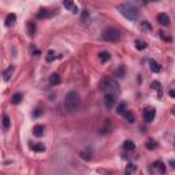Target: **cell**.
Instances as JSON below:
<instances>
[{"instance_id": "4fadbf2b", "label": "cell", "mask_w": 175, "mask_h": 175, "mask_svg": "<svg viewBox=\"0 0 175 175\" xmlns=\"http://www.w3.org/2000/svg\"><path fill=\"white\" fill-rule=\"evenodd\" d=\"M17 22V15L15 14H8L6 18V26H14Z\"/></svg>"}, {"instance_id": "f1b7e54d", "label": "cell", "mask_w": 175, "mask_h": 175, "mask_svg": "<svg viewBox=\"0 0 175 175\" xmlns=\"http://www.w3.org/2000/svg\"><path fill=\"white\" fill-rule=\"evenodd\" d=\"M125 73H126L125 67H123V66H121V67L116 70V73H115V74L118 75V77H121V78H123V77H125Z\"/></svg>"}, {"instance_id": "277c9868", "label": "cell", "mask_w": 175, "mask_h": 175, "mask_svg": "<svg viewBox=\"0 0 175 175\" xmlns=\"http://www.w3.org/2000/svg\"><path fill=\"white\" fill-rule=\"evenodd\" d=\"M121 37H122V33L119 32L118 29H115V28H107L103 32V40H104V41L115 43V41L121 40Z\"/></svg>"}, {"instance_id": "d4e9b609", "label": "cell", "mask_w": 175, "mask_h": 175, "mask_svg": "<svg viewBox=\"0 0 175 175\" xmlns=\"http://www.w3.org/2000/svg\"><path fill=\"white\" fill-rule=\"evenodd\" d=\"M136 48L138 51H142L147 48V43H144V41H141V40H136Z\"/></svg>"}, {"instance_id": "1f68e13d", "label": "cell", "mask_w": 175, "mask_h": 175, "mask_svg": "<svg viewBox=\"0 0 175 175\" xmlns=\"http://www.w3.org/2000/svg\"><path fill=\"white\" fill-rule=\"evenodd\" d=\"M43 114V108H36V110H34V112H33V116H34V118H38L40 115Z\"/></svg>"}, {"instance_id": "ac0fdd59", "label": "cell", "mask_w": 175, "mask_h": 175, "mask_svg": "<svg viewBox=\"0 0 175 175\" xmlns=\"http://www.w3.org/2000/svg\"><path fill=\"white\" fill-rule=\"evenodd\" d=\"M123 116H125V119L129 122V123H134V122H136V116H134V114L130 112V111H126L125 114H123Z\"/></svg>"}, {"instance_id": "d6a6232c", "label": "cell", "mask_w": 175, "mask_h": 175, "mask_svg": "<svg viewBox=\"0 0 175 175\" xmlns=\"http://www.w3.org/2000/svg\"><path fill=\"white\" fill-rule=\"evenodd\" d=\"M147 148L148 149H153V148H156V142L152 141V139H149V141L147 142Z\"/></svg>"}, {"instance_id": "f546056e", "label": "cell", "mask_w": 175, "mask_h": 175, "mask_svg": "<svg viewBox=\"0 0 175 175\" xmlns=\"http://www.w3.org/2000/svg\"><path fill=\"white\" fill-rule=\"evenodd\" d=\"M150 88H152V89H155V90H157V92L160 93V88H161V85H160V82H157V81H153V82L150 84Z\"/></svg>"}, {"instance_id": "9a60e30c", "label": "cell", "mask_w": 175, "mask_h": 175, "mask_svg": "<svg viewBox=\"0 0 175 175\" xmlns=\"http://www.w3.org/2000/svg\"><path fill=\"white\" fill-rule=\"evenodd\" d=\"M29 148L32 150H36V152H44L45 150V147L43 144H29Z\"/></svg>"}, {"instance_id": "484cf974", "label": "cell", "mask_w": 175, "mask_h": 175, "mask_svg": "<svg viewBox=\"0 0 175 175\" xmlns=\"http://www.w3.org/2000/svg\"><path fill=\"white\" fill-rule=\"evenodd\" d=\"M55 57H56V54H55L54 51H48V54H46V62L48 63H51V62H54L55 60Z\"/></svg>"}, {"instance_id": "6da1fadb", "label": "cell", "mask_w": 175, "mask_h": 175, "mask_svg": "<svg viewBox=\"0 0 175 175\" xmlns=\"http://www.w3.org/2000/svg\"><path fill=\"white\" fill-rule=\"evenodd\" d=\"M118 10L126 19L129 21H136L138 18V8L134 6L133 3H125L118 6Z\"/></svg>"}, {"instance_id": "83f0119b", "label": "cell", "mask_w": 175, "mask_h": 175, "mask_svg": "<svg viewBox=\"0 0 175 175\" xmlns=\"http://www.w3.org/2000/svg\"><path fill=\"white\" fill-rule=\"evenodd\" d=\"M49 12L46 10H40V12L37 14V18H40V19H43V18H46V17H49Z\"/></svg>"}, {"instance_id": "e575fe53", "label": "cell", "mask_w": 175, "mask_h": 175, "mask_svg": "<svg viewBox=\"0 0 175 175\" xmlns=\"http://www.w3.org/2000/svg\"><path fill=\"white\" fill-rule=\"evenodd\" d=\"M168 94H170V97H172V99H175V89H171L170 92H168Z\"/></svg>"}, {"instance_id": "cb8c5ba5", "label": "cell", "mask_w": 175, "mask_h": 175, "mask_svg": "<svg viewBox=\"0 0 175 175\" xmlns=\"http://www.w3.org/2000/svg\"><path fill=\"white\" fill-rule=\"evenodd\" d=\"M79 156L82 157L84 160H90V159H92V153H90L89 150H82V152H81V153H79Z\"/></svg>"}, {"instance_id": "44dd1931", "label": "cell", "mask_w": 175, "mask_h": 175, "mask_svg": "<svg viewBox=\"0 0 175 175\" xmlns=\"http://www.w3.org/2000/svg\"><path fill=\"white\" fill-rule=\"evenodd\" d=\"M10 125H11V121L8 118V115H3V129L4 131H7L10 129Z\"/></svg>"}, {"instance_id": "e0dca14e", "label": "cell", "mask_w": 175, "mask_h": 175, "mask_svg": "<svg viewBox=\"0 0 175 175\" xmlns=\"http://www.w3.org/2000/svg\"><path fill=\"white\" fill-rule=\"evenodd\" d=\"M22 99H23V96H22V93H15V94H12V97H11V103L12 104H19L22 101Z\"/></svg>"}, {"instance_id": "4dcf8cb0", "label": "cell", "mask_w": 175, "mask_h": 175, "mask_svg": "<svg viewBox=\"0 0 175 175\" xmlns=\"http://www.w3.org/2000/svg\"><path fill=\"white\" fill-rule=\"evenodd\" d=\"M159 33H160V37H161V40H164V41H168V43L171 41V37H170V36H167V34H166L164 32H159Z\"/></svg>"}, {"instance_id": "52a82bcc", "label": "cell", "mask_w": 175, "mask_h": 175, "mask_svg": "<svg viewBox=\"0 0 175 175\" xmlns=\"http://www.w3.org/2000/svg\"><path fill=\"white\" fill-rule=\"evenodd\" d=\"M63 6H65L67 10H70L73 14H77L78 12V7L75 6L74 0H63Z\"/></svg>"}, {"instance_id": "7a4b0ae2", "label": "cell", "mask_w": 175, "mask_h": 175, "mask_svg": "<svg viewBox=\"0 0 175 175\" xmlns=\"http://www.w3.org/2000/svg\"><path fill=\"white\" fill-rule=\"evenodd\" d=\"M79 103H81V99H79V94L77 92H68L66 94V99H65V107L67 111L70 112H74L79 108Z\"/></svg>"}, {"instance_id": "d590c367", "label": "cell", "mask_w": 175, "mask_h": 175, "mask_svg": "<svg viewBox=\"0 0 175 175\" xmlns=\"http://www.w3.org/2000/svg\"><path fill=\"white\" fill-rule=\"evenodd\" d=\"M170 164H171V167L175 168V160H170Z\"/></svg>"}, {"instance_id": "ba28073f", "label": "cell", "mask_w": 175, "mask_h": 175, "mask_svg": "<svg viewBox=\"0 0 175 175\" xmlns=\"http://www.w3.org/2000/svg\"><path fill=\"white\" fill-rule=\"evenodd\" d=\"M150 171H157L159 174H164L166 172V166L161 161H155L153 166L150 167Z\"/></svg>"}, {"instance_id": "8d00e7d4", "label": "cell", "mask_w": 175, "mask_h": 175, "mask_svg": "<svg viewBox=\"0 0 175 175\" xmlns=\"http://www.w3.org/2000/svg\"><path fill=\"white\" fill-rule=\"evenodd\" d=\"M172 115H174V116H175V108H174V110H172Z\"/></svg>"}, {"instance_id": "8992f818", "label": "cell", "mask_w": 175, "mask_h": 175, "mask_svg": "<svg viewBox=\"0 0 175 175\" xmlns=\"http://www.w3.org/2000/svg\"><path fill=\"white\" fill-rule=\"evenodd\" d=\"M155 116H156V110H155V108L147 107L145 110H144V118H145V121H147L148 123L153 121Z\"/></svg>"}, {"instance_id": "603a6c76", "label": "cell", "mask_w": 175, "mask_h": 175, "mask_svg": "<svg viewBox=\"0 0 175 175\" xmlns=\"http://www.w3.org/2000/svg\"><path fill=\"white\" fill-rule=\"evenodd\" d=\"M126 107H127V105H126V103H123V101H122V103L118 105V108H116V114H118V115H123L126 112Z\"/></svg>"}, {"instance_id": "4316f807", "label": "cell", "mask_w": 175, "mask_h": 175, "mask_svg": "<svg viewBox=\"0 0 175 175\" xmlns=\"http://www.w3.org/2000/svg\"><path fill=\"white\" fill-rule=\"evenodd\" d=\"M136 170H137V167H136V166L130 163V164H127V167H126L125 172H126L127 175H129V174H131V172H136Z\"/></svg>"}, {"instance_id": "8fae6325", "label": "cell", "mask_w": 175, "mask_h": 175, "mask_svg": "<svg viewBox=\"0 0 175 175\" xmlns=\"http://www.w3.org/2000/svg\"><path fill=\"white\" fill-rule=\"evenodd\" d=\"M49 84H51L52 86L59 85V84H60V75L56 74V73H54V74L49 77Z\"/></svg>"}, {"instance_id": "74e56055", "label": "cell", "mask_w": 175, "mask_h": 175, "mask_svg": "<svg viewBox=\"0 0 175 175\" xmlns=\"http://www.w3.org/2000/svg\"><path fill=\"white\" fill-rule=\"evenodd\" d=\"M153 1H157V0H153Z\"/></svg>"}, {"instance_id": "5b68a950", "label": "cell", "mask_w": 175, "mask_h": 175, "mask_svg": "<svg viewBox=\"0 0 175 175\" xmlns=\"http://www.w3.org/2000/svg\"><path fill=\"white\" fill-rule=\"evenodd\" d=\"M116 101V94H111V93H104V105L110 110L115 105Z\"/></svg>"}, {"instance_id": "2e32d148", "label": "cell", "mask_w": 175, "mask_h": 175, "mask_svg": "<svg viewBox=\"0 0 175 175\" xmlns=\"http://www.w3.org/2000/svg\"><path fill=\"white\" fill-rule=\"evenodd\" d=\"M26 26H28V33H29V36H34V33H36V30H37L36 23H34V22H30V21H29Z\"/></svg>"}, {"instance_id": "5bb4252c", "label": "cell", "mask_w": 175, "mask_h": 175, "mask_svg": "<svg viewBox=\"0 0 175 175\" xmlns=\"http://www.w3.org/2000/svg\"><path fill=\"white\" fill-rule=\"evenodd\" d=\"M149 67H150V70H152L153 73H159L161 70V66L159 65L156 60H152V59L149 60Z\"/></svg>"}, {"instance_id": "836d02e7", "label": "cell", "mask_w": 175, "mask_h": 175, "mask_svg": "<svg viewBox=\"0 0 175 175\" xmlns=\"http://www.w3.org/2000/svg\"><path fill=\"white\" fill-rule=\"evenodd\" d=\"M88 18H89V14H88V11H86V10H84V12H82V19H84V21H86Z\"/></svg>"}, {"instance_id": "7c38bea8", "label": "cell", "mask_w": 175, "mask_h": 175, "mask_svg": "<svg viewBox=\"0 0 175 175\" xmlns=\"http://www.w3.org/2000/svg\"><path fill=\"white\" fill-rule=\"evenodd\" d=\"M12 73H14V67L12 66H10L8 68H6L4 70V73H3V79L7 82V81H10V78H11V75H12Z\"/></svg>"}, {"instance_id": "d6986e66", "label": "cell", "mask_w": 175, "mask_h": 175, "mask_svg": "<svg viewBox=\"0 0 175 175\" xmlns=\"http://www.w3.org/2000/svg\"><path fill=\"white\" fill-rule=\"evenodd\" d=\"M139 28H141L142 32H150V30H152V26H150V23L148 21H142V22H141V23H139Z\"/></svg>"}, {"instance_id": "7402d4cb", "label": "cell", "mask_w": 175, "mask_h": 175, "mask_svg": "<svg viewBox=\"0 0 175 175\" xmlns=\"http://www.w3.org/2000/svg\"><path fill=\"white\" fill-rule=\"evenodd\" d=\"M123 148H125V150H133L134 148H136V145H134V142H133V141L127 139V141H125V142H123Z\"/></svg>"}, {"instance_id": "9c48e42d", "label": "cell", "mask_w": 175, "mask_h": 175, "mask_svg": "<svg viewBox=\"0 0 175 175\" xmlns=\"http://www.w3.org/2000/svg\"><path fill=\"white\" fill-rule=\"evenodd\" d=\"M157 22L161 26H170V17L167 14H164V12H161V14L157 15Z\"/></svg>"}, {"instance_id": "30bf717a", "label": "cell", "mask_w": 175, "mask_h": 175, "mask_svg": "<svg viewBox=\"0 0 175 175\" xmlns=\"http://www.w3.org/2000/svg\"><path fill=\"white\" fill-rule=\"evenodd\" d=\"M44 131H45V127H44L43 125H36L34 127H33V134H34L36 137L44 136Z\"/></svg>"}, {"instance_id": "ffe728a7", "label": "cell", "mask_w": 175, "mask_h": 175, "mask_svg": "<svg viewBox=\"0 0 175 175\" xmlns=\"http://www.w3.org/2000/svg\"><path fill=\"white\" fill-rule=\"evenodd\" d=\"M99 59H100L103 63H105V62H108L111 59V54H110V52H105V51H104V52L99 54Z\"/></svg>"}, {"instance_id": "3957f363", "label": "cell", "mask_w": 175, "mask_h": 175, "mask_svg": "<svg viewBox=\"0 0 175 175\" xmlns=\"http://www.w3.org/2000/svg\"><path fill=\"white\" fill-rule=\"evenodd\" d=\"M101 89L104 93H111V94H116L118 96L121 89H119V84L112 78H105L101 82Z\"/></svg>"}]
</instances>
